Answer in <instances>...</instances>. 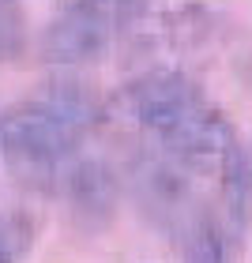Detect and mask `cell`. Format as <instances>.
Listing matches in <instances>:
<instances>
[{
    "label": "cell",
    "mask_w": 252,
    "mask_h": 263,
    "mask_svg": "<svg viewBox=\"0 0 252 263\" xmlns=\"http://www.w3.org/2000/svg\"><path fill=\"white\" fill-rule=\"evenodd\" d=\"M38 245V218L19 203H0V263H27Z\"/></svg>",
    "instance_id": "5"
},
{
    "label": "cell",
    "mask_w": 252,
    "mask_h": 263,
    "mask_svg": "<svg viewBox=\"0 0 252 263\" xmlns=\"http://www.w3.org/2000/svg\"><path fill=\"white\" fill-rule=\"evenodd\" d=\"M105 121L102 94L83 79H49L0 109V162L30 181H57Z\"/></svg>",
    "instance_id": "2"
},
{
    "label": "cell",
    "mask_w": 252,
    "mask_h": 263,
    "mask_svg": "<svg viewBox=\"0 0 252 263\" xmlns=\"http://www.w3.org/2000/svg\"><path fill=\"white\" fill-rule=\"evenodd\" d=\"M27 42V15H23L19 0H0V64L19 57Z\"/></svg>",
    "instance_id": "6"
},
{
    "label": "cell",
    "mask_w": 252,
    "mask_h": 263,
    "mask_svg": "<svg viewBox=\"0 0 252 263\" xmlns=\"http://www.w3.org/2000/svg\"><path fill=\"white\" fill-rule=\"evenodd\" d=\"M117 113L139 132L151 154L181 170L219 199V214L241 226L248 211L252 165L233 121L192 76L151 68L117 94Z\"/></svg>",
    "instance_id": "1"
},
{
    "label": "cell",
    "mask_w": 252,
    "mask_h": 263,
    "mask_svg": "<svg viewBox=\"0 0 252 263\" xmlns=\"http://www.w3.org/2000/svg\"><path fill=\"white\" fill-rule=\"evenodd\" d=\"M177 233L181 263H233V226L219 211H200Z\"/></svg>",
    "instance_id": "3"
},
{
    "label": "cell",
    "mask_w": 252,
    "mask_h": 263,
    "mask_svg": "<svg viewBox=\"0 0 252 263\" xmlns=\"http://www.w3.org/2000/svg\"><path fill=\"white\" fill-rule=\"evenodd\" d=\"M143 8H147V0H57V15L91 23V27L113 34V38H121L143 15Z\"/></svg>",
    "instance_id": "4"
}]
</instances>
